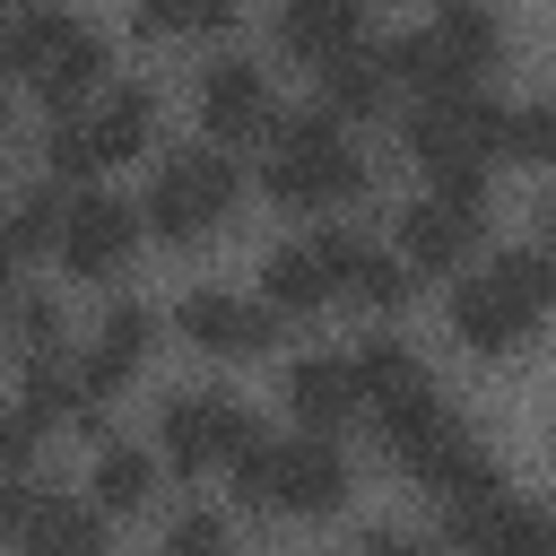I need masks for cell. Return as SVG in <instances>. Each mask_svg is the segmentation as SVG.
I'll return each instance as SVG.
<instances>
[{"instance_id":"obj_1","label":"cell","mask_w":556,"mask_h":556,"mask_svg":"<svg viewBox=\"0 0 556 556\" xmlns=\"http://www.w3.org/2000/svg\"><path fill=\"white\" fill-rule=\"evenodd\" d=\"M365 182H374V156L356 148L348 122H330L321 104H278V122L261 139V191L278 208L330 226V217H348L365 200Z\"/></svg>"},{"instance_id":"obj_2","label":"cell","mask_w":556,"mask_h":556,"mask_svg":"<svg viewBox=\"0 0 556 556\" xmlns=\"http://www.w3.org/2000/svg\"><path fill=\"white\" fill-rule=\"evenodd\" d=\"M374 434H382L391 469H400L408 486H426L434 504H469V495L504 486V469H495L486 434L469 426V408H460V400H452L443 382H426L417 400L382 408V417H374Z\"/></svg>"},{"instance_id":"obj_3","label":"cell","mask_w":556,"mask_h":556,"mask_svg":"<svg viewBox=\"0 0 556 556\" xmlns=\"http://www.w3.org/2000/svg\"><path fill=\"white\" fill-rule=\"evenodd\" d=\"M443 313H452V339L469 356H521L556 313V261L530 252V243H495L486 261H469L452 278Z\"/></svg>"},{"instance_id":"obj_4","label":"cell","mask_w":556,"mask_h":556,"mask_svg":"<svg viewBox=\"0 0 556 556\" xmlns=\"http://www.w3.org/2000/svg\"><path fill=\"white\" fill-rule=\"evenodd\" d=\"M348 495H356L348 443L295 434V426L287 434H261L243 452V469H235V504L261 513V521H330V513H348Z\"/></svg>"},{"instance_id":"obj_5","label":"cell","mask_w":556,"mask_h":556,"mask_svg":"<svg viewBox=\"0 0 556 556\" xmlns=\"http://www.w3.org/2000/svg\"><path fill=\"white\" fill-rule=\"evenodd\" d=\"M235 208H243V165H235L226 148H208V139H174V148H156L148 191H139V226H148L156 243L191 252V243L226 235Z\"/></svg>"},{"instance_id":"obj_6","label":"cell","mask_w":556,"mask_h":556,"mask_svg":"<svg viewBox=\"0 0 556 556\" xmlns=\"http://www.w3.org/2000/svg\"><path fill=\"white\" fill-rule=\"evenodd\" d=\"M495 139H504V96L486 87H434L400 104V148L426 182H486Z\"/></svg>"},{"instance_id":"obj_7","label":"cell","mask_w":556,"mask_h":556,"mask_svg":"<svg viewBox=\"0 0 556 556\" xmlns=\"http://www.w3.org/2000/svg\"><path fill=\"white\" fill-rule=\"evenodd\" d=\"M382 52H391V78L417 87V96H434V87H486V70L504 61V17L478 9V0H452L426 26L382 35Z\"/></svg>"},{"instance_id":"obj_8","label":"cell","mask_w":556,"mask_h":556,"mask_svg":"<svg viewBox=\"0 0 556 556\" xmlns=\"http://www.w3.org/2000/svg\"><path fill=\"white\" fill-rule=\"evenodd\" d=\"M252 443H261V417L226 382H191L156 400V460L182 478H235Z\"/></svg>"},{"instance_id":"obj_9","label":"cell","mask_w":556,"mask_h":556,"mask_svg":"<svg viewBox=\"0 0 556 556\" xmlns=\"http://www.w3.org/2000/svg\"><path fill=\"white\" fill-rule=\"evenodd\" d=\"M9 78H26L52 113H78V104L113 78V43H104V26L78 17V9H26V26H17V70H9Z\"/></svg>"},{"instance_id":"obj_10","label":"cell","mask_w":556,"mask_h":556,"mask_svg":"<svg viewBox=\"0 0 556 556\" xmlns=\"http://www.w3.org/2000/svg\"><path fill=\"white\" fill-rule=\"evenodd\" d=\"M486 182H426L417 200H400L391 252L408 261V278H460L486 243Z\"/></svg>"},{"instance_id":"obj_11","label":"cell","mask_w":556,"mask_h":556,"mask_svg":"<svg viewBox=\"0 0 556 556\" xmlns=\"http://www.w3.org/2000/svg\"><path fill=\"white\" fill-rule=\"evenodd\" d=\"M191 104H200V139L226 148V156L261 148L269 122H278V87H269V70L252 52H208L200 78H191Z\"/></svg>"},{"instance_id":"obj_12","label":"cell","mask_w":556,"mask_h":556,"mask_svg":"<svg viewBox=\"0 0 556 556\" xmlns=\"http://www.w3.org/2000/svg\"><path fill=\"white\" fill-rule=\"evenodd\" d=\"M139 200L130 191H104V182H87V191H70V217H61V243H52V261L70 269V278H96V287H113L130 261H139Z\"/></svg>"},{"instance_id":"obj_13","label":"cell","mask_w":556,"mask_h":556,"mask_svg":"<svg viewBox=\"0 0 556 556\" xmlns=\"http://www.w3.org/2000/svg\"><path fill=\"white\" fill-rule=\"evenodd\" d=\"M313 235V252H321V269H330V295H348L356 313H400L408 295H417V278H408V261L382 243V235H365L356 217H330V226H304Z\"/></svg>"},{"instance_id":"obj_14","label":"cell","mask_w":556,"mask_h":556,"mask_svg":"<svg viewBox=\"0 0 556 556\" xmlns=\"http://www.w3.org/2000/svg\"><path fill=\"white\" fill-rule=\"evenodd\" d=\"M174 330H182V348H200V356H226V365H252V356H278V339H287V321L261 304V295H243V287H182V304H174Z\"/></svg>"},{"instance_id":"obj_15","label":"cell","mask_w":556,"mask_h":556,"mask_svg":"<svg viewBox=\"0 0 556 556\" xmlns=\"http://www.w3.org/2000/svg\"><path fill=\"white\" fill-rule=\"evenodd\" d=\"M556 539V513L513 495V486H486L469 504H443V547L452 556H547Z\"/></svg>"},{"instance_id":"obj_16","label":"cell","mask_w":556,"mask_h":556,"mask_svg":"<svg viewBox=\"0 0 556 556\" xmlns=\"http://www.w3.org/2000/svg\"><path fill=\"white\" fill-rule=\"evenodd\" d=\"M156 356V304H139V295H113L96 321H87V339H78V382H87V400L96 408H113L130 382H139V365Z\"/></svg>"},{"instance_id":"obj_17","label":"cell","mask_w":556,"mask_h":556,"mask_svg":"<svg viewBox=\"0 0 556 556\" xmlns=\"http://www.w3.org/2000/svg\"><path fill=\"white\" fill-rule=\"evenodd\" d=\"M278 400H287V417H295V434H348L356 417H365V391H356V365H348V348H304V356H287V374H278Z\"/></svg>"},{"instance_id":"obj_18","label":"cell","mask_w":556,"mask_h":556,"mask_svg":"<svg viewBox=\"0 0 556 556\" xmlns=\"http://www.w3.org/2000/svg\"><path fill=\"white\" fill-rule=\"evenodd\" d=\"M391 52H382V35H365V43H348V52H330L321 70H313V104L330 113V122H365V113H382L391 104Z\"/></svg>"},{"instance_id":"obj_19","label":"cell","mask_w":556,"mask_h":556,"mask_svg":"<svg viewBox=\"0 0 556 556\" xmlns=\"http://www.w3.org/2000/svg\"><path fill=\"white\" fill-rule=\"evenodd\" d=\"M156 113H165V104H156V87H148V78H122V70L78 104V122H87V139H96V156H104V165L139 156V148L156 139Z\"/></svg>"},{"instance_id":"obj_20","label":"cell","mask_w":556,"mask_h":556,"mask_svg":"<svg viewBox=\"0 0 556 556\" xmlns=\"http://www.w3.org/2000/svg\"><path fill=\"white\" fill-rule=\"evenodd\" d=\"M252 278H261L252 295H261L278 321H313L321 304H339V295H330V269H321V252H313V235H278Z\"/></svg>"},{"instance_id":"obj_21","label":"cell","mask_w":556,"mask_h":556,"mask_svg":"<svg viewBox=\"0 0 556 556\" xmlns=\"http://www.w3.org/2000/svg\"><path fill=\"white\" fill-rule=\"evenodd\" d=\"M156 478H165L156 443L104 434V443H96V460H87V504H96L104 521H130V513H148V504H156Z\"/></svg>"},{"instance_id":"obj_22","label":"cell","mask_w":556,"mask_h":556,"mask_svg":"<svg viewBox=\"0 0 556 556\" xmlns=\"http://www.w3.org/2000/svg\"><path fill=\"white\" fill-rule=\"evenodd\" d=\"M269 35H278V52H295L304 70H321L330 52L365 43L374 26H365V9H356V0H287V9L269 17Z\"/></svg>"},{"instance_id":"obj_23","label":"cell","mask_w":556,"mask_h":556,"mask_svg":"<svg viewBox=\"0 0 556 556\" xmlns=\"http://www.w3.org/2000/svg\"><path fill=\"white\" fill-rule=\"evenodd\" d=\"M348 365H356L365 417H382V408H400V400H417V391L434 382L426 356H417V339H400V330H365V339L348 348Z\"/></svg>"},{"instance_id":"obj_24","label":"cell","mask_w":556,"mask_h":556,"mask_svg":"<svg viewBox=\"0 0 556 556\" xmlns=\"http://www.w3.org/2000/svg\"><path fill=\"white\" fill-rule=\"evenodd\" d=\"M104 547H113V521H104L87 495H52L9 556H104Z\"/></svg>"},{"instance_id":"obj_25","label":"cell","mask_w":556,"mask_h":556,"mask_svg":"<svg viewBox=\"0 0 556 556\" xmlns=\"http://www.w3.org/2000/svg\"><path fill=\"white\" fill-rule=\"evenodd\" d=\"M61 217H70V191L43 174V182H17V191H0V243H9V261H35V252H52L61 243Z\"/></svg>"},{"instance_id":"obj_26","label":"cell","mask_w":556,"mask_h":556,"mask_svg":"<svg viewBox=\"0 0 556 556\" xmlns=\"http://www.w3.org/2000/svg\"><path fill=\"white\" fill-rule=\"evenodd\" d=\"M495 156L556 165V96H513V104H504V139H495Z\"/></svg>"},{"instance_id":"obj_27","label":"cell","mask_w":556,"mask_h":556,"mask_svg":"<svg viewBox=\"0 0 556 556\" xmlns=\"http://www.w3.org/2000/svg\"><path fill=\"white\" fill-rule=\"evenodd\" d=\"M9 339H17V365H35V356H70V313H61V295H17Z\"/></svg>"},{"instance_id":"obj_28","label":"cell","mask_w":556,"mask_h":556,"mask_svg":"<svg viewBox=\"0 0 556 556\" xmlns=\"http://www.w3.org/2000/svg\"><path fill=\"white\" fill-rule=\"evenodd\" d=\"M156 556H235V521L217 504H182L165 530H156Z\"/></svg>"},{"instance_id":"obj_29","label":"cell","mask_w":556,"mask_h":556,"mask_svg":"<svg viewBox=\"0 0 556 556\" xmlns=\"http://www.w3.org/2000/svg\"><path fill=\"white\" fill-rule=\"evenodd\" d=\"M148 43H174V35H217V26H235V9L226 0H156V9H139L130 17Z\"/></svg>"},{"instance_id":"obj_30","label":"cell","mask_w":556,"mask_h":556,"mask_svg":"<svg viewBox=\"0 0 556 556\" xmlns=\"http://www.w3.org/2000/svg\"><path fill=\"white\" fill-rule=\"evenodd\" d=\"M52 495H61V486H52L43 469H0V556L26 539V521H35Z\"/></svg>"},{"instance_id":"obj_31","label":"cell","mask_w":556,"mask_h":556,"mask_svg":"<svg viewBox=\"0 0 556 556\" xmlns=\"http://www.w3.org/2000/svg\"><path fill=\"white\" fill-rule=\"evenodd\" d=\"M356 556H443V539H426L408 521H374V530H356Z\"/></svg>"},{"instance_id":"obj_32","label":"cell","mask_w":556,"mask_h":556,"mask_svg":"<svg viewBox=\"0 0 556 556\" xmlns=\"http://www.w3.org/2000/svg\"><path fill=\"white\" fill-rule=\"evenodd\" d=\"M521 243H530V252H547V261H556V191H547V200H539V208H530V235H521Z\"/></svg>"},{"instance_id":"obj_33","label":"cell","mask_w":556,"mask_h":556,"mask_svg":"<svg viewBox=\"0 0 556 556\" xmlns=\"http://www.w3.org/2000/svg\"><path fill=\"white\" fill-rule=\"evenodd\" d=\"M17 26H26V9H0V78L17 70Z\"/></svg>"},{"instance_id":"obj_34","label":"cell","mask_w":556,"mask_h":556,"mask_svg":"<svg viewBox=\"0 0 556 556\" xmlns=\"http://www.w3.org/2000/svg\"><path fill=\"white\" fill-rule=\"evenodd\" d=\"M9 313H17V261H9V243H0V339H9Z\"/></svg>"},{"instance_id":"obj_35","label":"cell","mask_w":556,"mask_h":556,"mask_svg":"<svg viewBox=\"0 0 556 556\" xmlns=\"http://www.w3.org/2000/svg\"><path fill=\"white\" fill-rule=\"evenodd\" d=\"M0 139H9V96H0Z\"/></svg>"},{"instance_id":"obj_36","label":"cell","mask_w":556,"mask_h":556,"mask_svg":"<svg viewBox=\"0 0 556 556\" xmlns=\"http://www.w3.org/2000/svg\"><path fill=\"white\" fill-rule=\"evenodd\" d=\"M547 556H556V539H547Z\"/></svg>"}]
</instances>
